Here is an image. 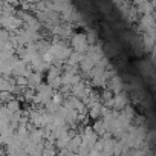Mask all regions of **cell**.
I'll use <instances>...</instances> for the list:
<instances>
[{
    "mask_svg": "<svg viewBox=\"0 0 156 156\" xmlns=\"http://www.w3.org/2000/svg\"><path fill=\"white\" fill-rule=\"evenodd\" d=\"M51 51H52V54L55 55V58L63 60V61H67L69 57H70L72 52H73L72 48H70L66 41L58 40V38H55L54 41H51Z\"/></svg>",
    "mask_w": 156,
    "mask_h": 156,
    "instance_id": "6da1fadb",
    "label": "cell"
},
{
    "mask_svg": "<svg viewBox=\"0 0 156 156\" xmlns=\"http://www.w3.org/2000/svg\"><path fill=\"white\" fill-rule=\"evenodd\" d=\"M133 6L136 8V11H138L141 16H150V14L154 12L156 2H135Z\"/></svg>",
    "mask_w": 156,
    "mask_h": 156,
    "instance_id": "ba28073f",
    "label": "cell"
},
{
    "mask_svg": "<svg viewBox=\"0 0 156 156\" xmlns=\"http://www.w3.org/2000/svg\"><path fill=\"white\" fill-rule=\"evenodd\" d=\"M16 83H17L19 87H28V78L26 76H17Z\"/></svg>",
    "mask_w": 156,
    "mask_h": 156,
    "instance_id": "ac0fdd59",
    "label": "cell"
},
{
    "mask_svg": "<svg viewBox=\"0 0 156 156\" xmlns=\"http://www.w3.org/2000/svg\"><path fill=\"white\" fill-rule=\"evenodd\" d=\"M107 89H109L110 92H113L115 95H116V94L124 92V81H122V78H121L119 75H115V76L112 78V80L109 81Z\"/></svg>",
    "mask_w": 156,
    "mask_h": 156,
    "instance_id": "30bf717a",
    "label": "cell"
},
{
    "mask_svg": "<svg viewBox=\"0 0 156 156\" xmlns=\"http://www.w3.org/2000/svg\"><path fill=\"white\" fill-rule=\"evenodd\" d=\"M89 156H100V153H98V151H95V150H92V151L89 153Z\"/></svg>",
    "mask_w": 156,
    "mask_h": 156,
    "instance_id": "ffe728a7",
    "label": "cell"
},
{
    "mask_svg": "<svg viewBox=\"0 0 156 156\" xmlns=\"http://www.w3.org/2000/svg\"><path fill=\"white\" fill-rule=\"evenodd\" d=\"M86 37H87V41H89L90 46L97 44V41H98V34H97V31H94V29H87Z\"/></svg>",
    "mask_w": 156,
    "mask_h": 156,
    "instance_id": "e0dca14e",
    "label": "cell"
},
{
    "mask_svg": "<svg viewBox=\"0 0 156 156\" xmlns=\"http://www.w3.org/2000/svg\"><path fill=\"white\" fill-rule=\"evenodd\" d=\"M95 64L98 63V61H101L106 55H104V49H103V46H101V43H97V44H94V46H89V51H87V54H86Z\"/></svg>",
    "mask_w": 156,
    "mask_h": 156,
    "instance_id": "52a82bcc",
    "label": "cell"
},
{
    "mask_svg": "<svg viewBox=\"0 0 156 156\" xmlns=\"http://www.w3.org/2000/svg\"><path fill=\"white\" fill-rule=\"evenodd\" d=\"M92 129H94V132H95L100 138H103V136H106V135H107V129H106V124H104V121H103V119L94 121Z\"/></svg>",
    "mask_w": 156,
    "mask_h": 156,
    "instance_id": "4fadbf2b",
    "label": "cell"
},
{
    "mask_svg": "<svg viewBox=\"0 0 156 156\" xmlns=\"http://www.w3.org/2000/svg\"><path fill=\"white\" fill-rule=\"evenodd\" d=\"M101 109H103V104H95L94 107L89 109V118H92L94 121H98L101 119Z\"/></svg>",
    "mask_w": 156,
    "mask_h": 156,
    "instance_id": "5bb4252c",
    "label": "cell"
},
{
    "mask_svg": "<svg viewBox=\"0 0 156 156\" xmlns=\"http://www.w3.org/2000/svg\"><path fill=\"white\" fill-rule=\"evenodd\" d=\"M141 43H142V48H144L147 52H151V51L154 49V46H156L153 37H151L150 34H147V32L142 34V37H141Z\"/></svg>",
    "mask_w": 156,
    "mask_h": 156,
    "instance_id": "7c38bea8",
    "label": "cell"
},
{
    "mask_svg": "<svg viewBox=\"0 0 156 156\" xmlns=\"http://www.w3.org/2000/svg\"><path fill=\"white\" fill-rule=\"evenodd\" d=\"M41 84H43V73L34 72V73L28 78V87H29L31 90H35V92H37V89H38Z\"/></svg>",
    "mask_w": 156,
    "mask_h": 156,
    "instance_id": "8fae6325",
    "label": "cell"
},
{
    "mask_svg": "<svg viewBox=\"0 0 156 156\" xmlns=\"http://www.w3.org/2000/svg\"><path fill=\"white\" fill-rule=\"evenodd\" d=\"M80 136H81V139H83V145L89 147L90 150L94 148V145H95V144L98 142V139H100V136L94 132L92 127H84V129L81 130Z\"/></svg>",
    "mask_w": 156,
    "mask_h": 156,
    "instance_id": "5b68a950",
    "label": "cell"
},
{
    "mask_svg": "<svg viewBox=\"0 0 156 156\" xmlns=\"http://www.w3.org/2000/svg\"><path fill=\"white\" fill-rule=\"evenodd\" d=\"M6 106V109L9 110V113L12 115V113H17V112H22V104H20V101L17 100V98H14L12 101H9L8 104H5Z\"/></svg>",
    "mask_w": 156,
    "mask_h": 156,
    "instance_id": "2e32d148",
    "label": "cell"
},
{
    "mask_svg": "<svg viewBox=\"0 0 156 156\" xmlns=\"http://www.w3.org/2000/svg\"><path fill=\"white\" fill-rule=\"evenodd\" d=\"M156 28V16L150 14V16H141L139 19V29L145 32H150L151 29Z\"/></svg>",
    "mask_w": 156,
    "mask_h": 156,
    "instance_id": "8992f818",
    "label": "cell"
},
{
    "mask_svg": "<svg viewBox=\"0 0 156 156\" xmlns=\"http://www.w3.org/2000/svg\"><path fill=\"white\" fill-rule=\"evenodd\" d=\"M84 58V55L83 54H80V52H72V55L69 57V60L66 61V64H70V66H80V63H81V60Z\"/></svg>",
    "mask_w": 156,
    "mask_h": 156,
    "instance_id": "9a60e30c",
    "label": "cell"
},
{
    "mask_svg": "<svg viewBox=\"0 0 156 156\" xmlns=\"http://www.w3.org/2000/svg\"><path fill=\"white\" fill-rule=\"evenodd\" d=\"M0 25H2V29H6L11 34H14V32H17L19 29L23 28V22L17 17V14L0 17Z\"/></svg>",
    "mask_w": 156,
    "mask_h": 156,
    "instance_id": "3957f363",
    "label": "cell"
},
{
    "mask_svg": "<svg viewBox=\"0 0 156 156\" xmlns=\"http://www.w3.org/2000/svg\"><path fill=\"white\" fill-rule=\"evenodd\" d=\"M113 103H115V107L113 110H118V112H122L127 106H129V95L126 92H121V94H116L113 97Z\"/></svg>",
    "mask_w": 156,
    "mask_h": 156,
    "instance_id": "9c48e42d",
    "label": "cell"
},
{
    "mask_svg": "<svg viewBox=\"0 0 156 156\" xmlns=\"http://www.w3.org/2000/svg\"><path fill=\"white\" fill-rule=\"evenodd\" d=\"M151 60H154V61H156V46H154V49L151 51Z\"/></svg>",
    "mask_w": 156,
    "mask_h": 156,
    "instance_id": "d6986e66",
    "label": "cell"
},
{
    "mask_svg": "<svg viewBox=\"0 0 156 156\" xmlns=\"http://www.w3.org/2000/svg\"><path fill=\"white\" fill-rule=\"evenodd\" d=\"M70 46L73 48L75 52H80V54L86 55L90 44H89V41H87L86 34H83V32H75V34L72 35V38H70Z\"/></svg>",
    "mask_w": 156,
    "mask_h": 156,
    "instance_id": "7a4b0ae2",
    "label": "cell"
},
{
    "mask_svg": "<svg viewBox=\"0 0 156 156\" xmlns=\"http://www.w3.org/2000/svg\"><path fill=\"white\" fill-rule=\"evenodd\" d=\"M107 70H101V69H94L92 75H90V84L94 87H107L109 80H107Z\"/></svg>",
    "mask_w": 156,
    "mask_h": 156,
    "instance_id": "277c9868",
    "label": "cell"
}]
</instances>
